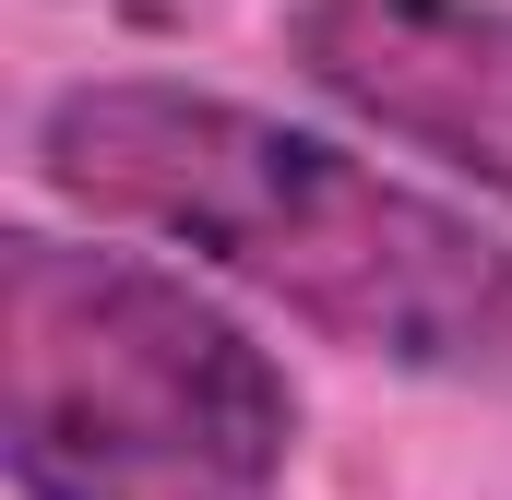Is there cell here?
<instances>
[{
	"label": "cell",
	"mask_w": 512,
	"mask_h": 500,
	"mask_svg": "<svg viewBox=\"0 0 512 500\" xmlns=\"http://www.w3.org/2000/svg\"><path fill=\"white\" fill-rule=\"evenodd\" d=\"M36 167L108 227L227 262L334 346H370L393 370H512V239L322 131L191 84H72L36 120Z\"/></svg>",
	"instance_id": "1"
},
{
	"label": "cell",
	"mask_w": 512,
	"mask_h": 500,
	"mask_svg": "<svg viewBox=\"0 0 512 500\" xmlns=\"http://www.w3.org/2000/svg\"><path fill=\"white\" fill-rule=\"evenodd\" d=\"M298 72L370 131L512 203V12L501 0H298Z\"/></svg>",
	"instance_id": "3"
},
{
	"label": "cell",
	"mask_w": 512,
	"mask_h": 500,
	"mask_svg": "<svg viewBox=\"0 0 512 500\" xmlns=\"http://www.w3.org/2000/svg\"><path fill=\"white\" fill-rule=\"evenodd\" d=\"M0 453L24 500H274L298 393L131 250L0 239Z\"/></svg>",
	"instance_id": "2"
}]
</instances>
